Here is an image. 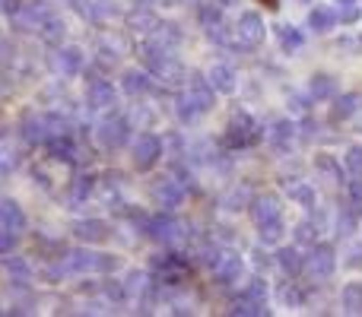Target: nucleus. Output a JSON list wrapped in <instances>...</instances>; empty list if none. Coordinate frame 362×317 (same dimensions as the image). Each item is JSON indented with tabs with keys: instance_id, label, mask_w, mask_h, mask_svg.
Masks as SVG:
<instances>
[{
	"instance_id": "obj_1",
	"label": "nucleus",
	"mask_w": 362,
	"mask_h": 317,
	"mask_svg": "<svg viewBox=\"0 0 362 317\" xmlns=\"http://www.w3.org/2000/svg\"><path fill=\"white\" fill-rule=\"evenodd\" d=\"M137 222L144 225V232L153 238V241L165 244V248H172V244H178L181 238H185V225H181L175 216H169L165 210L156 213V216H140Z\"/></svg>"
},
{
	"instance_id": "obj_2",
	"label": "nucleus",
	"mask_w": 362,
	"mask_h": 317,
	"mask_svg": "<svg viewBox=\"0 0 362 317\" xmlns=\"http://www.w3.org/2000/svg\"><path fill=\"white\" fill-rule=\"evenodd\" d=\"M261 140V127L251 118L248 112H232L229 127H226V146L232 150H245V146H255Z\"/></svg>"
},
{
	"instance_id": "obj_3",
	"label": "nucleus",
	"mask_w": 362,
	"mask_h": 317,
	"mask_svg": "<svg viewBox=\"0 0 362 317\" xmlns=\"http://www.w3.org/2000/svg\"><path fill=\"white\" fill-rule=\"evenodd\" d=\"M67 270H74V273H112V270H118V257L93 254V251H70Z\"/></svg>"
},
{
	"instance_id": "obj_4",
	"label": "nucleus",
	"mask_w": 362,
	"mask_h": 317,
	"mask_svg": "<svg viewBox=\"0 0 362 317\" xmlns=\"http://www.w3.org/2000/svg\"><path fill=\"white\" fill-rule=\"evenodd\" d=\"M23 131V140L32 146H48V140L54 137V124H51V114H38V112H29L19 124Z\"/></svg>"
},
{
	"instance_id": "obj_5",
	"label": "nucleus",
	"mask_w": 362,
	"mask_h": 317,
	"mask_svg": "<svg viewBox=\"0 0 362 317\" xmlns=\"http://www.w3.org/2000/svg\"><path fill=\"white\" fill-rule=\"evenodd\" d=\"M95 137H99V143L105 146V150H121V146L131 140V121H127V118H118V114H112V118H105V121L99 124Z\"/></svg>"
},
{
	"instance_id": "obj_6",
	"label": "nucleus",
	"mask_w": 362,
	"mask_h": 317,
	"mask_svg": "<svg viewBox=\"0 0 362 317\" xmlns=\"http://www.w3.org/2000/svg\"><path fill=\"white\" fill-rule=\"evenodd\" d=\"M159 159H163V140L153 137V133H140V137L134 140V168L150 172Z\"/></svg>"
},
{
	"instance_id": "obj_7",
	"label": "nucleus",
	"mask_w": 362,
	"mask_h": 317,
	"mask_svg": "<svg viewBox=\"0 0 362 317\" xmlns=\"http://www.w3.org/2000/svg\"><path fill=\"white\" fill-rule=\"evenodd\" d=\"M235 35H238V42H242L245 48H257V44L264 42V35H267L261 13H255V10L242 13V16H238V25H235Z\"/></svg>"
},
{
	"instance_id": "obj_8",
	"label": "nucleus",
	"mask_w": 362,
	"mask_h": 317,
	"mask_svg": "<svg viewBox=\"0 0 362 317\" xmlns=\"http://www.w3.org/2000/svg\"><path fill=\"white\" fill-rule=\"evenodd\" d=\"M337 267V254H334L331 244H312V254L305 257V270L315 280H327Z\"/></svg>"
},
{
	"instance_id": "obj_9",
	"label": "nucleus",
	"mask_w": 362,
	"mask_h": 317,
	"mask_svg": "<svg viewBox=\"0 0 362 317\" xmlns=\"http://www.w3.org/2000/svg\"><path fill=\"white\" fill-rule=\"evenodd\" d=\"M185 95L197 105V112L204 114V112H210L213 108V102H216V89L210 86V80H206L204 73H191L187 76V89H185Z\"/></svg>"
},
{
	"instance_id": "obj_10",
	"label": "nucleus",
	"mask_w": 362,
	"mask_h": 317,
	"mask_svg": "<svg viewBox=\"0 0 362 317\" xmlns=\"http://www.w3.org/2000/svg\"><path fill=\"white\" fill-rule=\"evenodd\" d=\"M153 200H156L159 210L172 213L175 206H181V200H185V184H181L178 178H159L156 187H153Z\"/></svg>"
},
{
	"instance_id": "obj_11",
	"label": "nucleus",
	"mask_w": 362,
	"mask_h": 317,
	"mask_svg": "<svg viewBox=\"0 0 362 317\" xmlns=\"http://www.w3.org/2000/svg\"><path fill=\"white\" fill-rule=\"evenodd\" d=\"M185 270H187V263L181 261L178 254H163V257L153 261V273H156V280L169 282V286H178L181 276H185Z\"/></svg>"
},
{
	"instance_id": "obj_12",
	"label": "nucleus",
	"mask_w": 362,
	"mask_h": 317,
	"mask_svg": "<svg viewBox=\"0 0 362 317\" xmlns=\"http://www.w3.org/2000/svg\"><path fill=\"white\" fill-rule=\"evenodd\" d=\"M242 273H245V263H242V257H235V254H223V257H216V263H213V280H216L219 286L238 282Z\"/></svg>"
},
{
	"instance_id": "obj_13",
	"label": "nucleus",
	"mask_w": 362,
	"mask_h": 317,
	"mask_svg": "<svg viewBox=\"0 0 362 317\" xmlns=\"http://www.w3.org/2000/svg\"><path fill=\"white\" fill-rule=\"evenodd\" d=\"M86 105L95 108V112H108V108H115V86L108 80H89Z\"/></svg>"
},
{
	"instance_id": "obj_14",
	"label": "nucleus",
	"mask_w": 362,
	"mask_h": 317,
	"mask_svg": "<svg viewBox=\"0 0 362 317\" xmlns=\"http://www.w3.org/2000/svg\"><path fill=\"white\" fill-rule=\"evenodd\" d=\"M51 67L61 76H76L83 70V51L80 48H57L51 57Z\"/></svg>"
},
{
	"instance_id": "obj_15",
	"label": "nucleus",
	"mask_w": 362,
	"mask_h": 317,
	"mask_svg": "<svg viewBox=\"0 0 362 317\" xmlns=\"http://www.w3.org/2000/svg\"><path fill=\"white\" fill-rule=\"evenodd\" d=\"M74 235L80 238V241L102 244V241H108L112 229H108V222H102V219H83V222L74 225Z\"/></svg>"
},
{
	"instance_id": "obj_16",
	"label": "nucleus",
	"mask_w": 362,
	"mask_h": 317,
	"mask_svg": "<svg viewBox=\"0 0 362 317\" xmlns=\"http://www.w3.org/2000/svg\"><path fill=\"white\" fill-rule=\"evenodd\" d=\"M48 19H51V10L45 4H25L23 10L16 13V25H19V29H25V32L42 29Z\"/></svg>"
},
{
	"instance_id": "obj_17",
	"label": "nucleus",
	"mask_w": 362,
	"mask_h": 317,
	"mask_svg": "<svg viewBox=\"0 0 362 317\" xmlns=\"http://www.w3.org/2000/svg\"><path fill=\"white\" fill-rule=\"evenodd\" d=\"M267 140L276 152H289L293 150V140H296V127L289 121H274V127L267 131Z\"/></svg>"
},
{
	"instance_id": "obj_18",
	"label": "nucleus",
	"mask_w": 362,
	"mask_h": 317,
	"mask_svg": "<svg viewBox=\"0 0 362 317\" xmlns=\"http://www.w3.org/2000/svg\"><path fill=\"white\" fill-rule=\"evenodd\" d=\"M200 23H204L206 35H210L213 42H226V25H223V13L216 10V4H206V6H200Z\"/></svg>"
},
{
	"instance_id": "obj_19",
	"label": "nucleus",
	"mask_w": 362,
	"mask_h": 317,
	"mask_svg": "<svg viewBox=\"0 0 362 317\" xmlns=\"http://www.w3.org/2000/svg\"><path fill=\"white\" fill-rule=\"evenodd\" d=\"M181 42V32H178V25L175 23H159L156 29L150 32V38H146V44H153V48H163V51H172L175 44Z\"/></svg>"
},
{
	"instance_id": "obj_20",
	"label": "nucleus",
	"mask_w": 362,
	"mask_h": 317,
	"mask_svg": "<svg viewBox=\"0 0 362 317\" xmlns=\"http://www.w3.org/2000/svg\"><path fill=\"white\" fill-rule=\"evenodd\" d=\"M251 219H255L257 225L280 219V200H276L274 193H267V197H257L255 203H251Z\"/></svg>"
},
{
	"instance_id": "obj_21",
	"label": "nucleus",
	"mask_w": 362,
	"mask_h": 317,
	"mask_svg": "<svg viewBox=\"0 0 362 317\" xmlns=\"http://www.w3.org/2000/svg\"><path fill=\"white\" fill-rule=\"evenodd\" d=\"M206 80H210V86L216 89V92H223V95L235 92V70L226 67V64H213L210 73H206Z\"/></svg>"
},
{
	"instance_id": "obj_22",
	"label": "nucleus",
	"mask_w": 362,
	"mask_h": 317,
	"mask_svg": "<svg viewBox=\"0 0 362 317\" xmlns=\"http://www.w3.org/2000/svg\"><path fill=\"white\" fill-rule=\"evenodd\" d=\"M0 225L13 232H23L25 229V213L19 210L16 200H0Z\"/></svg>"
},
{
	"instance_id": "obj_23",
	"label": "nucleus",
	"mask_w": 362,
	"mask_h": 317,
	"mask_svg": "<svg viewBox=\"0 0 362 317\" xmlns=\"http://www.w3.org/2000/svg\"><path fill=\"white\" fill-rule=\"evenodd\" d=\"M337 13L331 10V6H315L312 13H308V29L318 32V35H325V32H331L334 25H337Z\"/></svg>"
},
{
	"instance_id": "obj_24",
	"label": "nucleus",
	"mask_w": 362,
	"mask_h": 317,
	"mask_svg": "<svg viewBox=\"0 0 362 317\" xmlns=\"http://www.w3.org/2000/svg\"><path fill=\"white\" fill-rule=\"evenodd\" d=\"M229 314H245V317H261V314H267V301H261V299H251L248 292H242L235 301H232V308H229Z\"/></svg>"
},
{
	"instance_id": "obj_25",
	"label": "nucleus",
	"mask_w": 362,
	"mask_h": 317,
	"mask_svg": "<svg viewBox=\"0 0 362 317\" xmlns=\"http://www.w3.org/2000/svg\"><path fill=\"white\" fill-rule=\"evenodd\" d=\"M48 150H51V156L61 159V162H76V143H74L70 133H57V137H51Z\"/></svg>"
},
{
	"instance_id": "obj_26",
	"label": "nucleus",
	"mask_w": 362,
	"mask_h": 317,
	"mask_svg": "<svg viewBox=\"0 0 362 317\" xmlns=\"http://www.w3.org/2000/svg\"><path fill=\"white\" fill-rule=\"evenodd\" d=\"M276 263H280V270L286 276H299L302 270H305V257L299 254V248H280V254H276Z\"/></svg>"
},
{
	"instance_id": "obj_27",
	"label": "nucleus",
	"mask_w": 362,
	"mask_h": 317,
	"mask_svg": "<svg viewBox=\"0 0 362 317\" xmlns=\"http://www.w3.org/2000/svg\"><path fill=\"white\" fill-rule=\"evenodd\" d=\"M121 89H124L127 95H144L153 89L150 83V73H144V70H127L124 80H121Z\"/></svg>"
},
{
	"instance_id": "obj_28",
	"label": "nucleus",
	"mask_w": 362,
	"mask_h": 317,
	"mask_svg": "<svg viewBox=\"0 0 362 317\" xmlns=\"http://www.w3.org/2000/svg\"><path fill=\"white\" fill-rule=\"evenodd\" d=\"M0 270H4L6 276H10V282H16V286H25L29 282V263L23 261V257H4V263H0Z\"/></svg>"
},
{
	"instance_id": "obj_29",
	"label": "nucleus",
	"mask_w": 362,
	"mask_h": 317,
	"mask_svg": "<svg viewBox=\"0 0 362 317\" xmlns=\"http://www.w3.org/2000/svg\"><path fill=\"white\" fill-rule=\"evenodd\" d=\"M340 305L346 314H362V282H346L340 292Z\"/></svg>"
},
{
	"instance_id": "obj_30",
	"label": "nucleus",
	"mask_w": 362,
	"mask_h": 317,
	"mask_svg": "<svg viewBox=\"0 0 362 317\" xmlns=\"http://www.w3.org/2000/svg\"><path fill=\"white\" fill-rule=\"evenodd\" d=\"M276 38H280V48L286 54H293V51H299L305 44V38H302V32L296 25H276Z\"/></svg>"
},
{
	"instance_id": "obj_31",
	"label": "nucleus",
	"mask_w": 362,
	"mask_h": 317,
	"mask_svg": "<svg viewBox=\"0 0 362 317\" xmlns=\"http://www.w3.org/2000/svg\"><path fill=\"white\" fill-rule=\"evenodd\" d=\"M362 108V95H356V92H350V95H340L337 99V105H334V121H346V118H353Z\"/></svg>"
},
{
	"instance_id": "obj_32",
	"label": "nucleus",
	"mask_w": 362,
	"mask_h": 317,
	"mask_svg": "<svg viewBox=\"0 0 362 317\" xmlns=\"http://www.w3.org/2000/svg\"><path fill=\"white\" fill-rule=\"evenodd\" d=\"M337 95V80L334 76H325V73H318L312 80V99H318V102H325V99H334Z\"/></svg>"
},
{
	"instance_id": "obj_33",
	"label": "nucleus",
	"mask_w": 362,
	"mask_h": 317,
	"mask_svg": "<svg viewBox=\"0 0 362 317\" xmlns=\"http://www.w3.org/2000/svg\"><path fill=\"white\" fill-rule=\"evenodd\" d=\"M127 23H131V29L134 32H153L159 25V19L153 16L150 10H146V6H137V10L131 13V16H127Z\"/></svg>"
},
{
	"instance_id": "obj_34",
	"label": "nucleus",
	"mask_w": 362,
	"mask_h": 317,
	"mask_svg": "<svg viewBox=\"0 0 362 317\" xmlns=\"http://www.w3.org/2000/svg\"><path fill=\"white\" fill-rule=\"evenodd\" d=\"M175 112H178V121H181V124H194V121H197V118H200L197 105H194V102H191V99H187V95H185V92H181V95H178V99H175Z\"/></svg>"
},
{
	"instance_id": "obj_35",
	"label": "nucleus",
	"mask_w": 362,
	"mask_h": 317,
	"mask_svg": "<svg viewBox=\"0 0 362 317\" xmlns=\"http://www.w3.org/2000/svg\"><path fill=\"white\" fill-rule=\"evenodd\" d=\"M89 193H93V178H89V174L74 178V184H70V200H74V203H83Z\"/></svg>"
},
{
	"instance_id": "obj_36",
	"label": "nucleus",
	"mask_w": 362,
	"mask_h": 317,
	"mask_svg": "<svg viewBox=\"0 0 362 317\" xmlns=\"http://www.w3.org/2000/svg\"><path fill=\"white\" fill-rule=\"evenodd\" d=\"M289 197H293L299 206H305V210H315V191L308 184H293L289 187Z\"/></svg>"
},
{
	"instance_id": "obj_37",
	"label": "nucleus",
	"mask_w": 362,
	"mask_h": 317,
	"mask_svg": "<svg viewBox=\"0 0 362 317\" xmlns=\"http://www.w3.org/2000/svg\"><path fill=\"white\" fill-rule=\"evenodd\" d=\"M261 229V241L264 244H276L283 238V219H274V222H264V225H257Z\"/></svg>"
},
{
	"instance_id": "obj_38",
	"label": "nucleus",
	"mask_w": 362,
	"mask_h": 317,
	"mask_svg": "<svg viewBox=\"0 0 362 317\" xmlns=\"http://www.w3.org/2000/svg\"><path fill=\"white\" fill-rule=\"evenodd\" d=\"M346 210L362 216V181H350V187H346Z\"/></svg>"
},
{
	"instance_id": "obj_39",
	"label": "nucleus",
	"mask_w": 362,
	"mask_h": 317,
	"mask_svg": "<svg viewBox=\"0 0 362 317\" xmlns=\"http://www.w3.org/2000/svg\"><path fill=\"white\" fill-rule=\"evenodd\" d=\"M293 235L299 244H318V229H315V222H299Z\"/></svg>"
},
{
	"instance_id": "obj_40",
	"label": "nucleus",
	"mask_w": 362,
	"mask_h": 317,
	"mask_svg": "<svg viewBox=\"0 0 362 317\" xmlns=\"http://www.w3.org/2000/svg\"><path fill=\"white\" fill-rule=\"evenodd\" d=\"M118 4L115 0H95L93 4V19H115L118 16Z\"/></svg>"
},
{
	"instance_id": "obj_41",
	"label": "nucleus",
	"mask_w": 362,
	"mask_h": 317,
	"mask_svg": "<svg viewBox=\"0 0 362 317\" xmlns=\"http://www.w3.org/2000/svg\"><path fill=\"white\" fill-rule=\"evenodd\" d=\"M344 165H346V172H350V174L362 178V146H350V152H346Z\"/></svg>"
},
{
	"instance_id": "obj_42",
	"label": "nucleus",
	"mask_w": 362,
	"mask_h": 317,
	"mask_svg": "<svg viewBox=\"0 0 362 317\" xmlns=\"http://www.w3.org/2000/svg\"><path fill=\"white\" fill-rule=\"evenodd\" d=\"M337 232H340L344 238H350L353 232H356V213H353V210H344V213H340V219H337Z\"/></svg>"
},
{
	"instance_id": "obj_43",
	"label": "nucleus",
	"mask_w": 362,
	"mask_h": 317,
	"mask_svg": "<svg viewBox=\"0 0 362 317\" xmlns=\"http://www.w3.org/2000/svg\"><path fill=\"white\" fill-rule=\"evenodd\" d=\"M38 32H42V38H45V42H51V44H54V42H61V35H64L61 23H57L54 16H51L48 23H45V25H42V29H38Z\"/></svg>"
},
{
	"instance_id": "obj_44",
	"label": "nucleus",
	"mask_w": 362,
	"mask_h": 317,
	"mask_svg": "<svg viewBox=\"0 0 362 317\" xmlns=\"http://www.w3.org/2000/svg\"><path fill=\"white\" fill-rule=\"evenodd\" d=\"M245 200H248V191H245V187H235V191L226 197V210H242Z\"/></svg>"
},
{
	"instance_id": "obj_45",
	"label": "nucleus",
	"mask_w": 362,
	"mask_h": 317,
	"mask_svg": "<svg viewBox=\"0 0 362 317\" xmlns=\"http://www.w3.org/2000/svg\"><path fill=\"white\" fill-rule=\"evenodd\" d=\"M245 292H248L251 299H261V301H267V282H264V280H251L248 286H245Z\"/></svg>"
},
{
	"instance_id": "obj_46",
	"label": "nucleus",
	"mask_w": 362,
	"mask_h": 317,
	"mask_svg": "<svg viewBox=\"0 0 362 317\" xmlns=\"http://www.w3.org/2000/svg\"><path fill=\"white\" fill-rule=\"evenodd\" d=\"M283 301H286V305H293V308H299L302 301H305V295H302L299 286H286V289H283Z\"/></svg>"
},
{
	"instance_id": "obj_47",
	"label": "nucleus",
	"mask_w": 362,
	"mask_h": 317,
	"mask_svg": "<svg viewBox=\"0 0 362 317\" xmlns=\"http://www.w3.org/2000/svg\"><path fill=\"white\" fill-rule=\"evenodd\" d=\"M16 248V232L13 229H0V254H10Z\"/></svg>"
},
{
	"instance_id": "obj_48",
	"label": "nucleus",
	"mask_w": 362,
	"mask_h": 317,
	"mask_svg": "<svg viewBox=\"0 0 362 317\" xmlns=\"http://www.w3.org/2000/svg\"><path fill=\"white\" fill-rule=\"evenodd\" d=\"M340 19H344L346 25H353L359 19V4H340V13H337Z\"/></svg>"
},
{
	"instance_id": "obj_49",
	"label": "nucleus",
	"mask_w": 362,
	"mask_h": 317,
	"mask_svg": "<svg viewBox=\"0 0 362 317\" xmlns=\"http://www.w3.org/2000/svg\"><path fill=\"white\" fill-rule=\"evenodd\" d=\"M318 168H321V172H327V174H331L334 181L340 178V172H337V165H334V159H331V156H318Z\"/></svg>"
},
{
	"instance_id": "obj_50",
	"label": "nucleus",
	"mask_w": 362,
	"mask_h": 317,
	"mask_svg": "<svg viewBox=\"0 0 362 317\" xmlns=\"http://www.w3.org/2000/svg\"><path fill=\"white\" fill-rule=\"evenodd\" d=\"M16 168V152H0V174L13 172Z\"/></svg>"
},
{
	"instance_id": "obj_51",
	"label": "nucleus",
	"mask_w": 362,
	"mask_h": 317,
	"mask_svg": "<svg viewBox=\"0 0 362 317\" xmlns=\"http://www.w3.org/2000/svg\"><path fill=\"white\" fill-rule=\"evenodd\" d=\"M289 108H293V112H299V114H305L308 112V99H305V95H289Z\"/></svg>"
},
{
	"instance_id": "obj_52",
	"label": "nucleus",
	"mask_w": 362,
	"mask_h": 317,
	"mask_svg": "<svg viewBox=\"0 0 362 317\" xmlns=\"http://www.w3.org/2000/svg\"><path fill=\"white\" fill-rule=\"evenodd\" d=\"M105 295H108V299H112V301H121V299H124V295H127V289H121L118 282H115V286H105Z\"/></svg>"
},
{
	"instance_id": "obj_53",
	"label": "nucleus",
	"mask_w": 362,
	"mask_h": 317,
	"mask_svg": "<svg viewBox=\"0 0 362 317\" xmlns=\"http://www.w3.org/2000/svg\"><path fill=\"white\" fill-rule=\"evenodd\" d=\"M0 10L10 13V16H16V13L23 10V4H19V0H0Z\"/></svg>"
},
{
	"instance_id": "obj_54",
	"label": "nucleus",
	"mask_w": 362,
	"mask_h": 317,
	"mask_svg": "<svg viewBox=\"0 0 362 317\" xmlns=\"http://www.w3.org/2000/svg\"><path fill=\"white\" fill-rule=\"evenodd\" d=\"M353 267H362V248H356V251H353Z\"/></svg>"
},
{
	"instance_id": "obj_55",
	"label": "nucleus",
	"mask_w": 362,
	"mask_h": 317,
	"mask_svg": "<svg viewBox=\"0 0 362 317\" xmlns=\"http://www.w3.org/2000/svg\"><path fill=\"white\" fill-rule=\"evenodd\" d=\"M216 4H223V6H232V4H235V0H216Z\"/></svg>"
},
{
	"instance_id": "obj_56",
	"label": "nucleus",
	"mask_w": 362,
	"mask_h": 317,
	"mask_svg": "<svg viewBox=\"0 0 362 317\" xmlns=\"http://www.w3.org/2000/svg\"><path fill=\"white\" fill-rule=\"evenodd\" d=\"M337 4H356V0H337Z\"/></svg>"
},
{
	"instance_id": "obj_57",
	"label": "nucleus",
	"mask_w": 362,
	"mask_h": 317,
	"mask_svg": "<svg viewBox=\"0 0 362 317\" xmlns=\"http://www.w3.org/2000/svg\"><path fill=\"white\" fill-rule=\"evenodd\" d=\"M267 4H270V6H276V0H267Z\"/></svg>"
},
{
	"instance_id": "obj_58",
	"label": "nucleus",
	"mask_w": 362,
	"mask_h": 317,
	"mask_svg": "<svg viewBox=\"0 0 362 317\" xmlns=\"http://www.w3.org/2000/svg\"><path fill=\"white\" fill-rule=\"evenodd\" d=\"M0 137H4V131H0Z\"/></svg>"
},
{
	"instance_id": "obj_59",
	"label": "nucleus",
	"mask_w": 362,
	"mask_h": 317,
	"mask_svg": "<svg viewBox=\"0 0 362 317\" xmlns=\"http://www.w3.org/2000/svg\"><path fill=\"white\" fill-rule=\"evenodd\" d=\"M0 229H4V225H0Z\"/></svg>"
}]
</instances>
